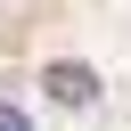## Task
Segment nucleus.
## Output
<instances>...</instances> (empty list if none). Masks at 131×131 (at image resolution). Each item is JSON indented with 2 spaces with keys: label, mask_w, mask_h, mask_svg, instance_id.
I'll use <instances>...</instances> for the list:
<instances>
[{
  "label": "nucleus",
  "mask_w": 131,
  "mask_h": 131,
  "mask_svg": "<svg viewBox=\"0 0 131 131\" xmlns=\"http://www.w3.org/2000/svg\"><path fill=\"white\" fill-rule=\"evenodd\" d=\"M41 90H49L57 106H74V115H82V106H98V74H90V66H74V57H49V66H41Z\"/></svg>",
  "instance_id": "obj_1"
},
{
  "label": "nucleus",
  "mask_w": 131,
  "mask_h": 131,
  "mask_svg": "<svg viewBox=\"0 0 131 131\" xmlns=\"http://www.w3.org/2000/svg\"><path fill=\"white\" fill-rule=\"evenodd\" d=\"M0 131H33V123H25V106H0Z\"/></svg>",
  "instance_id": "obj_2"
}]
</instances>
